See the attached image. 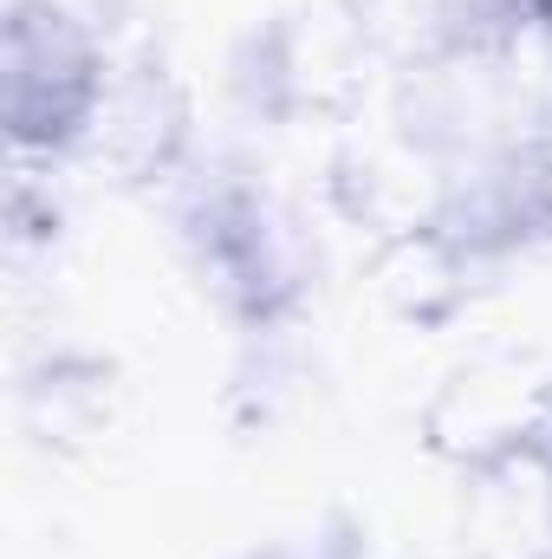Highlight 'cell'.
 Masks as SVG:
<instances>
[{"label":"cell","instance_id":"1","mask_svg":"<svg viewBox=\"0 0 552 559\" xmlns=\"http://www.w3.org/2000/svg\"><path fill=\"white\" fill-rule=\"evenodd\" d=\"M163 202L176 222L182 267L215 299L221 319H235L241 332H286L299 319L319 274V241L286 189L235 156L195 150L169 176Z\"/></svg>","mask_w":552,"mask_h":559},{"label":"cell","instance_id":"2","mask_svg":"<svg viewBox=\"0 0 552 559\" xmlns=\"http://www.w3.org/2000/svg\"><path fill=\"white\" fill-rule=\"evenodd\" d=\"M105 72H111V33H98L46 0H7L0 105H7L13 156L72 163V150L98 111Z\"/></svg>","mask_w":552,"mask_h":559},{"label":"cell","instance_id":"3","mask_svg":"<svg viewBox=\"0 0 552 559\" xmlns=\"http://www.w3.org/2000/svg\"><path fill=\"white\" fill-rule=\"evenodd\" d=\"M195 156V105L189 85L143 46H111V72L98 92V111L72 163L105 169L131 189H169V176Z\"/></svg>","mask_w":552,"mask_h":559},{"label":"cell","instance_id":"4","mask_svg":"<svg viewBox=\"0 0 552 559\" xmlns=\"http://www.w3.org/2000/svg\"><path fill=\"white\" fill-rule=\"evenodd\" d=\"M552 436V378L527 358H475L442 378L422 411V442L461 475Z\"/></svg>","mask_w":552,"mask_h":559},{"label":"cell","instance_id":"5","mask_svg":"<svg viewBox=\"0 0 552 559\" xmlns=\"http://www.w3.org/2000/svg\"><path fill=\"white\" fill-rule=\"evenodd\" d=\"M118 371L92 352H46L20 378V423L39 449H85L111 429Z\"/></svg>","mask_w":552,"mask_h":559},{"label":"cell","instance_id":"6","mask_svg":"<svg viewBox=\"0 0 552 559\" xmlns=\"http://www.w3.org/2000/svg\"><path fill=\"white\" fill-rule=\"evenodd\" d=\"M475 274L481 261L461 241H448L435 222L377 241V293L397 319H416V325H442L448 312H461Z\"/></svg>","mask_w":552,"mask_h":559},{"label":"cell","instance_id":"7","mask_svg":"<svg viewBox=\"0 0 552 559\" xmlns=\"http://www.w3.org/2000/svg\"><path fill=\"white\" fill-rule=\"evenodd\" d=\"M241 559H364L358 540H274V547H254Z\"/></svg>","mask_w":552,"mask_h":559},{"label":"cell","instance_id":"8","mask_svg":"<svg viewBox=\"0 0 552 559\" xmlns=\"http://www.w3.org/2000/svg\"><path fill=\"white\" fill-rule=\"evenodd\" d=\"M46 7H59V13H72V20L98 26V33H111V26L124 20V7H131V0H46Z\"/></svg>","mask_w":552,"mask_h":559},{"label":"cell","instance_id":"9","mask_svg":"<svg viewBox=\"0 0 552 559\" xmlns=\"http://www.w3.org/2000/svg\"><path fill=\"white\" fill-rule=\"evenodd\" d=\"M448 559H475V554H448Z\"/></svg>","mask_w":552,"mask_h":559}]
</instances>
